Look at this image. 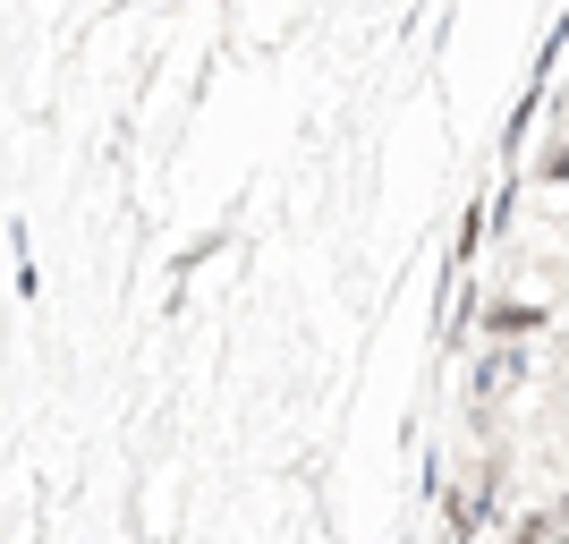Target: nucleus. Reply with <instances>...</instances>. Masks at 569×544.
Returning a JSON list of instances; mask_svg holds the SVG:
<instances>
[{"mask_svg":"<svg viewBox=\"0 0 569 544\" xmlns=\"http://www.w3.org/2000/svg\"><path fill=\"white\" fill-rule=\"evenodd\" d=\"M519 375H527V349H493L485 366H476V400H493L501 383H519Z\"/></svg>","mask_w":569,"mask_h":544,"instance_id":"nucleus-1","label":"nucleus"},{"mask_svg":"<svg viewBox=\"0 0 569 544\" xmlns=\"http://www.w3.org/2000/svg\"><path fill=\"white\" fill-rule=\"evenodd\" d=\"M536 324H545V307H510V298L493 307V332H536Z\"/></svg>","mask_w":569,"mask_h":544,"instance_id":"nucleus-2","label":"nucleus"},{"mask_svg":"<svg viewBox=\"0 0 569 544\" xmlns=\"http://www.w3.org/2000/svg\"><path fill=\"white\" fill-rule=\"evenodd\" d=\"M510 544H552V520H519V527H510Z\"/></svg>","mask_w":569,"mask_h":544,"instance_id":"nucleus-3","label":"nucleus"},{"mask_svg":"<svg viewBox=\"0 0 569 544\" xmlns=\"http://www.w3.org/2000/svg\"><path fill=\"white\" fill-rule=\"evenodd\" d=\"M545 179H569V145H552V154H545Z\"/></svg>","mask_w":569,"mask_h":544,"instance_id":"nucleus-4","label":"nucleus"},{"mask_svg":"<svg viewBox=\"0 0 569 544\" xmlns=\"http://www.w3.org/2000/svg\"><path fill=\"white\" fill-rule=\"evenodd\" d=\"M552 520H561V527H569V494H561V511H552Z\"/></svg>","mask_w":569,"mask_h":544,"instance_id":"nucleus-5","label":"nucleus"},{"mask_svg":"<svg viewBox=\"0 0 569 544\" xmlns=\"http://www.w3.org/2000/svg\"><path fill=\"white\" fill-rule=\"evenodd\" d=\"M561 544H569V536H561Z\"/></svg>","mask_w":569,"mask_h":544,"instance_id":"nucleus-6","label":"nucleus"}]
</instances>
